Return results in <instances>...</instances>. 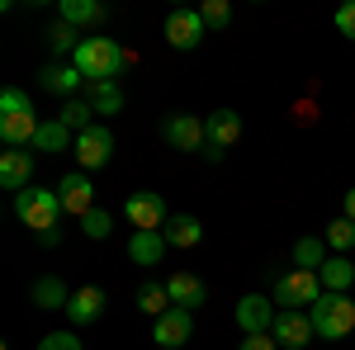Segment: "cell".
<instances>
[{"mask_svg":"<svg viewBox=\"0 0 355 350\" xmlns=\"http://www.w3.org/2000/svg\"><path fill=\"white\" fill-rule=\"evenodd\" d=\"M57 19H62V24H71V28H105L110 10H105L100 0H62Z\"/></svg>","mask_w":355,"mask_h":350,"instance_id":"ac0fdd59","label":"cell"},{"mask_svg":"<svg viewBox=\"0 0 355 350\" xmlns=\"http://www.w3.org/2000/svg\"><path fill=\"white\" fill-rule=\"evenodd\" d=\"M162 237H166V246H175V251H190V246L204 242V222L194 213H171V222L162 227Z\"/></svg>","mask_w":355,"mask_h":350,"instance_id":"d6986e66","label":"cell"},{"mask_svg":"<svg viewBox=\"0 0 355 350\" xmlns=\"http://www.w3.org/2000/svg\"><path fill=\"white\" fill-rule=\"evenodd\" d=\"M199 15H204V24H209V28H223L227 19H232V5H227V0H204Z\"/></svg>","mask_w":355,"mask_h":350,"instance_id":"1f68e13d","label":"cell"},{"mask_svg":"<svg viewBox=\"0 0 355 350\" xmlns=\"http://www.w3.org/2000/svg\"><path fill=\"white\" fill-rule=\"evenodd\" d=\"M76 161H81V170H100V166H110L114 157V133L105 128V123H95V128H85V133H76Z\"/></svg>","mask_w":355,"mask_h":350,"instance_id":"9c48e42d","label":"cell"},{"mask_svg":"<svg viewBox=\"0 0 355 350\" xmlns=\"http://www.w3.org/2000/svg\"><path fill=\"white\" fill-rule=\"evenodd\" d=\"M48 48H53V57H67V62H71L76 48H81V38H76V28H71V24L57 19V24L48 28Z\"/></svg>","mask_w":355,"mask_h":350,"instance_id":"f546056e","label":"cell"},{"mask_svg":"<svg viewBox=\"0 0 355 350\" xmlns=\"http://www.w3.org/2000/svg\"><path fill=\"white\" fill-rule=\"evenodd\" d=\"M67 147H76V133H71L62 119H48V123L38 128V137H33L28 152H67Z\"/></svg>","mask_w":355,"mask_h":350,"instance_id":"7402d4cb","label":"cell"},{"mask_svg":"<svg viewBox=\"0 0 355 350\" xmlns=\"http://www.w3.org/2000/svg\"><path fill=\"white\" fill-rule=\"evenodd\" d=\"M38 350H81V341H76L71 331H48V336L38 341Z\"/></svg>","mask_w":355,"mask_h":350,"instance_id":"836d02e7","label":"cell"},{"mask_svg":"<svg viewBox=\"0 0 355 350\" xmlns=\"http://www.w3.org/2000/svg\"><path fill=\"white\" fill-rule=\"evenodd\" d=\"M327 265V242L322 237H299L294 246V270H322Z\"/></svg>","mask_w":355,"mask_h":350,"instance_id":"484cf974","label":"cell"},{"mask_svg":"<svg viewBox=\"0 0 355 350\" xmlns=\"http://www.w3.org/2000/svg\"><path fill=\"white\" fill-rule=\"evenodd\" d=\"M190 336H194V313H185V308H171V313H162V317L152 322V341L162 350L190 346Z\"/></svg>","mask_w":355,"mask_h":350,"instance_id":"30bf717a","label":"cell"},{"mask_svg":"<svg viewBox=\"0 0 355 350\" xmlns=\"http://www.w3.org/2000/svg\"><path fill=\"white\" fill-rule=\"evenodd\" d=\"M322 242H327L331 251H336V256H346V251L355 246V222H351L346 213H341V218H331V222H327V232H322Z\"/></svg>","mask_w":355,"mask_h":350,"instance_id":"83f0119b","label":"cell"},{"mask_svg":"<svg viewBox=\"0 0 355 350\" xmlns=\"http://www.w3.org/2000/svg\"><path fill=\"white\" fill-rule=\"evenodd\" d=\"M15 213H19V222H24L28 232H53L57 222H62V199H57V189H19L15 194Z\"/></svg>","mask_w":355,"mask_h":350,"instance_id":"277c9868","label":"cell"},{"mask_svg":"<svg viewBox=\"0 0 355 350\" xmlns=\"http://www.w3.org/2000/svg\"><path fill=\"white\" fill-rule=\"evenodd\" d=\"M204 15L199 10H171L166 15V43L175 48V53H194L199 43H204Z\"/></svg>","mask_w":355,"mask_h":350,"instance_id":"ba28073f","label":"cell"},{"mask_svg":"<svg viewBox=\"0 0 355 350\" xmlns=\"http://www.w3.org/2000/svg\"><path fill=\"white\" fill-rule=\"evenodd\" d=\"M71 67H76L90 85H100V81H114V76L128 67V53H123L114 38L95 33V38H81V48H76V57H71Z\"/></svg>","mask_w":355,"mask_h":350,"instance_id":"7a4b0ae2","label":"cell"},{"mask_svg":"<svg viewBox=\"0 0 355 350\" xmlns=\"http://www.w3.org/2000/svg\"><path fill=\"white\" fill-rule=\"evenodd\" d=\"M308 317L322 341H346L355 331V294H322L308 308Z\"/></svg>","mask_w":355,"mask_h":350,"instance_id":"3957f363","label":"cell"},{"mask_svg":"<svg viewBox=\"0 0 355 350\" xmlns=\"http://www.w3.org/2000/svg\"><path fill=\"white\" fill-rule=\"evenodd\" d=\"M242 350H279V341H275V336H246Z\"/></svg>","mask_w":355,"mask_h":350,"instance_id":"e575fe53","label":"cell"},{"mask_svg":"<svg viewBox=\"0 0 355 350\" xmlns=\"http://www.w3.org/2000/svg\"><path fill=\"white\" fill-rule=\"evenodd\" d=\"M331 24H336V33H341V38H351V43H355V0H346V5H336Z\"/></svg>","mask_w":355,"mask_h":350,"instance_id":"d6a6232c","label":"cell"},{"mask_svg":"<svg viewBox=\"0 0 355 350\" xmlns=\"http://www.w3.org/2000/svg\"><path fill=\"white\" fill-rule=\"evenodd\" d=\"M237 326H242L246 336H270V326H275V303L270 298H261V294H246V298H237Z\"/></svg>","mask_w":355,"mask_h":350,"instance_id":"7c38bea8","label":"cell"},{"mask_svg":"<svg viewBox=\"0 0 355 350\" xmlns=\"http://www.w3.org/2000/svg\"><path fill=\"white\" fill-rule=\"evenodd\" d=\"M57 199H62V213H67V218H85L90 209H95V185H90V175H85V170L62 175Z\"/></svg>","mask_w":355,"mask_h":350,"instance_id":"8fae6325","label":"cell"},{"mask_svg":"<svg viewBox=\"0 0 355 350\" xmlns=\"http://www.w3.org/2000/svg\"><path fill=\"white\" fill-rule=\"evenodd\" d=\"M38 114H33V100H28L19 85H5L0 90V137H5V147H33V137H38Z\"/></svg>","mask_w":355,"mask_h":350,"instance_id":"6da1fadb","label":"cell"},{"mask_svg":"<svg viewBox=\"0 0 355 350\" xmlns=\"http://www.w3.org/2000/svg\"><path fill=\"white\" fill-rule=\"evenodd\" d=\"M57 119H62L71 133H85V128H95V109H90V100H67Z\"/></svg>","mask_w":355,"mask_h":350,"instance_id":"f1b7e54d","label":"cell"},{"mask_svg":"<svg viewBox=\"0 0 355 350\" xmlns=\"http://www.w3.org/2000/svg\"><path fill=\"white\" fill-rule=\"evenodd\" d=\"M137 308H142V313H147L152 322H157L162 313H171L175 303H171V294H166V279H162V284H157V279H147V284L137 289Z\"/></svg>","mask_w":355,"mask_h":350,"instance_id":"d4e9b609","label":"cell"},{"mask_svg":"<svg viewBox=\"0 0 355 350\" xmlns=\"http://www.w3.org/2000/svg\"><path fill=\"white\" fill-rule=\"evenodd\" d=\"M90 109H95V114H105V119H110V114H119V109H123V90H119L114 81L90 85Z\"/></svg>","mask_w":355,"mask_h":350,"instance_id":"4316f807","label":"cell"},{"mask_svg":"<svg viewBox=\"0 0 355 350\" xmlns=\"http://www.w3.org/2000/svg\"><path fill=\"white\" fill-rule=\"evenodd\" d=\"M204 137H209L204 157H209V161H223V152L242 142V114H237V109H214V114L204 119Z\"/></svg>","mask_w":355,"mask_h":350,"instance_id":"8992f818","label":"cell"},{"mask_svg":"<svg viewBox=\"0 0 355 350\" xmlns=\"http://www.w3.org/2000/svg\"><path fill=\"white\" fill-rule=\"evenodd\" d=\"M162 137L171 147H180V152H204L209 147V137H204V119H194V114H171L162 123Z\"/></svg>","mask_w":355,"mask_h":350,"instance_id":"4fadbf2b","label":"cell"},{"mask_svg":"<svg viewBox=\"0 0 355 350\" xmlns=\"http://www.w3.org/2000/svg\"><path fill=\"white\" fill-rule=\"evenodd\" d=\"M81 232L90 237V242H105V237L114 232V218L105 213V209H90V213L81 218Z\"/></svg>","mask_w":355,"mask_h":350,"instance_id":"4dcf8cb0","label":"cell"},{"mask_svg":"<svg viewBox=\"0 0 355 350\" xmlns=\"http://www.w3.org/2000/svg\"><path fill=\"white\" fill-rule=\"evenodd\" d=\"M166 294H171L175 308L194 313V308H204V303H209V284H204L199 274H190V270H175V274L166 279Z\"/></svg>","mask_w":355,"mask_h":350,"instance_id":"9a60e30c","label":"cell"},{"mask_svg":"<svg viewBox=\"0 0 355 350\" xmlns=\"http://www.w3.org/2000/svg\"><path fill=\"white\" fill-rule=\"evenodd\" d=\"M318 279H322L327 294H351L355 289V265L346 261V256H327V265L318 270Z\"/></svg>","mask_w":355,"mask_h":350,"instance_id":"44dd1931","label":"cell"},{"mask_svg":"<svg viewBox=\"0 0 355 350\" xmlns=\"http://www.w3.org/2000/svg\"><path fill=\"white\" fill-rule=\"evenodd\" d=\"M346 218H351V222H355V185L346 189Z\"/></svg>","mask_w":355,"mask_h":350,"instance_id":"d590c367","label":"cell"},{"mask_svg":"<svg viewBox=\"0 0 355 350\" xmlns=\"http://www.w3.org/2000/svg\"><path fill=\"white\" fill-rule=\"evenodd\" d=\"M322 294H327V289H322L318 270H289V274L275 284V303H284V313H289V308L308 313V308H313Z\"/></svg>","mask_w":355,"mask_h":350,"instance_id":"5b68a950","label":"cell"},{"mask_svg":"<svg viewBox=\"0 0 355 350\" xmlns=\"http://www.w3.org/2000/svg\"><path fill=\"white\" fill-rule=\"evenodd\" d=\"M33 303H38V308H67V303H71V294H67V284H62V279H57V274H38V279H33Z\"/></svg>","mask_w":355,"mask_h":350,"instance_id":"cb8c5ba5","label":"cell"},{"mask_svg":"<svg viewBox=\"0 0 355 350\" xmlns=\"http://www.w3.org/2000/svg\"><path fill=\"white\" fill-rule=\"evenodd\" d=\"M105 289H95V284H85V289H76L71 294V303H67V322L71 326H95L100 317H105Z\"/></svg>","mask_w":355,"mask_h":350,"instance_id":"e0dca14e","label":"cell"},{"mask_svg":"<svg viewBox=\"0 0 355 350\" xmlns=\"http://www.w3.org/2000/svg\"><path fill=\"white\" fill-rule=\"evenodd\" d=\"M123 213H128V222H133V232H162L166 222H171L166 199H162V194H152V189H137V194H128Z\"/></svg>","mask_w":355,"mask_h":350,"instance_id":"52a82bcc","label":"cell"},{"mask_svg":"<svg viewBox=\"0 0 355 350\" xmlns=\"http://www.w3.org/2000/svg\"><path fill=\"white\" fill-rule=\"evenodd\" d=\"M128 256H133L137 265H162L166 237L162 232H133V237H128Z\"/></svg>","mask_w":355,"mask_h":350,"instance_id":"603a6c76","label":"cell"},{"mask_svg":"<svg viewBox=\"0 0 355 350\" xmlns=\"http://www.w3.org/2000/svg\"><path fill=\"white\" fill-rule=\"evenodd\" d=\"M81 81H85V76L76 71V67H71V62H48V67L38 71V85H43L48 95H57L62 105H67V100H76Z\"/></svg>","mask_w":355,"mask_h":350,"instance_id":"2e32d148","label":"cell"},{"mask_svg":"<svg viewBox=\"0 0 355 350\" xmlns=\"http://www.w3.org/2000/svg\"><path fill=\"white\" fill-rule=\"evenodd\" d=\"M270 336H275L284 350H303L313 336H318V331H313V317H308V313H299V308H289V313H284V308H279V317H275Z\"/></svg>","mask_w":355,"mask_h":350,"instance_id":"5bb4252c","label":"cell"},{"mask_svg":"<svg viewBox=\"0 0 355 350\" xmlns=\"http://www.w3.org/2000/svg\"><path fill=\"white\" fill-rule=\"evenodd\" d=\"M0 185L15 189V194L28 189L33 185V157H28V152H5V157H0Z\"/></svg>","mask_w":355,"mask_h":350,"instance_id":"ffe728a7","label":"cell"}]
</instances>
